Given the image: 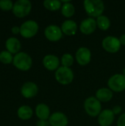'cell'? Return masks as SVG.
Returning <instances> with one entry per match:
<instances>
[{"instance_id":"cell-1","label":"cell","mask_w":125,"mask_h":126,"mask_svg":"<svg viewBox=\"0 0 125 126\" xmlns=\"http://www.w3.org/2000/svg\"><path fill=\"white\" fill-rule=\"evenodd\" d=\"M83 5L86 13L91 17L98 18L102 16L105 10L104 2L101 0H85Z\"/></svg>"},{"instance_id":"cell-2","label":"cell","mask_w":125,"mask_h":126,"mask_svg":"<svg viewBox=\"0 0 125 126\" xmlns=\"http://www.w3.org/2000/svg\"><path fill=\"white\" fill-rule=\"evenodd\" d=\"M13 65L21 71L29 70L32 65V60L29 55L24 52H19L13 57Z\"/></svg>"},{"instance_id":"cell-3","label":"cell","mask_w":125,"mask_h":126,"mask_svg":"<svg viewBox=\"0 0 125 126\" xmlns=\"http://www.w3.org/2000/svg\"><path fill=\"white\" fill-rule=\"evenodd\" d=\"M84 109L89 116H99L102 110L101 102L95 97H89L84 102Z\"/></svg>"},{"instance_id":"cell-4","label":"cell","mask_w":125,"mask_h":126,"mask_svg":"<svg viewBox=\"0 0 125 126\" xmlns=\"http://www.w3.org/2000/svg\"><path fill=\"white\" fill-rule=\"evenodd\" d=\"M74 72L68 67L60 66L55 72L56 80L62 85H69L72 83L74 80Z\"/></svg>"},{"instance_id":"cell-5","label":"cell","mask_w":125,"mask_h":126,"mask_svg":"<svg viewBox=\"0 0 125 126\" xmlns=\"http://www.w3.org/2000/svg\"><path fill=\"white\" fill-rule=\"evenodd\" d=\"M32 9V3L29 0H18L13 4V13L18 18L27 16Z\"/></svg>"},{"instance_id":"cell-6","label":"cell","mask_w":125,"mask_h":126,"mask_svg":"<svg viewBox=\"0 0 125 126\" xmlns=\"http://www.w3.org/2000/svg\"><path fill=\"white\" fill-rule=\"evenodd\" d=\"M39 26L35 21L27 20L21 25L20 33L24 38H30L36 35Z\"/></svg>"},{"instance_id":"cell-7","label":"cell","mask_w":125,"mask_h":126,"mask_svg":"<svg viewBox=\"0 0 125 126\" xmlns=\"http://www.w3.org/2000/svg\"><path fill=\"white\" fill-rule=\"evenodd\" d=\"M108 85L112 92H123L125 90V76L123 74H116L111 76L108 80Z\"/></svg>"},{"instance_id":"cell-8","label":"cell","mask_w":125,"mask_h":126,"mask_svg":"<svg viewBox=\"0 0 125 126\" xmlns=\"http://www.w3.org/2000/svg\"><path fill=\"white\" fill-rule=\"evenodd\" d=\"M103 49L109 53H116L121 48L119 38L115 36H107L102 41Z\"/></svg>"},{"instance_id":"cell-9","label":"cell","mask_w":125,"mask_h":126,"mask_svg":"<svg viewBox=\"0 0 125 126\" xmlns=\"http://www.w3.org/2000/svg\"><path fill=\"white\" fill-rule=\"evenodd\" d=\"M44 35L45 37L49 41L55 42V41H58L62 38L63 32L60 27L55 24H51L45 28Z\"/></svg>"},{"instance_id":"cell-10","label":"cell","mask_w":125,"mask_h":126,"mask_svg":"<svg viewBox=\"0 0 125 126\" xmlns=\"http://www.w3.org/2000/svg\"><path fill=\"white\" fill-rule=\"evenodd\" d=\"M76 60L80 66H85L88 64L91 59V50L85 47H80L75 55Z\"/></svg>"},{"instance_id":"cell-11","label":"cell","mask_w":125,"mask_h":126,"mask_svg":"<svg viewBox=\"0 0 125 126\" xmlns=\"http://www.w3.org/2000/svg\"><path fill=\"white\" fill-rule=\"evenodd\" d=\"M97 21L93 18H87L81 21L80 30L84 35L92 34L97 29Z\"/></svg>"},{"instance_id":"cell-12","label":"cell","mask_w":125,"mask_h":126,"mask_svg":"<svg viewBox=\"0 0 125 126\" xmlns=\"http://www.w3.org/2000/svg\"><path fill=\"white\" fill-rule=\"evenodd\" d=\"M49 123L51 126H67L69 120L65 114L60 111H56L50 115Z\"/></svg>"},{"instance_id":"cell-13","label":"cell","mask_w":125,"mask_h":126,"mask_svg":"<svg viewBox=\"0 0 125 126\" xmlns=\"http://www.w3.org/2000/svg\"><path fill=\"white\" fill-rule=\"evenodd\" d=\"M38 92V86L31 81L24 83L21 88V93L26 98H32L35 97Z\"/></svg>"},{"instance_id":"cell-14","label":"cell","mask_w":125,"mask_h":126,"mask_svg":"<svg viewBox=\"0 0 125 126\" xmlns=\"http://www.w3.org/2000/svg\"><path fill=\"white\" fill-rule=\"evenodd\" d=\"M115 114L111 109H105L98 116V123L100 126H110L114 121Z\"/></svg>"},{"instance_id":"cell-15","label":"cell","mask_w":125,"mask_h":126,"mask_svg":"<svg viewBox=\"0 0 125 126\" xmlns=\"http://www.w3.org/2000/svg\"><path fill=\"white\" fill-rule=\"evenodd\" d=\"M43 64L44 67L49 71L57 70L60 67V60L56 55H46L43 59Z\"/></svg>"},{"instance_id":"cell-16","label":"cell","mask_w":125,"mask_h":126,"mask_svg":"<svg viewBox=\"0 0 125 126\" xmlns=\"http://www.w3.org/2000/svg\"><path fill=\"white\" fill-rule=\"evenodd\" d=\"M60 28L63 33L69 36H72L74 35L77 31V24L74 21L68 19L63 22Z\"/></svg>"},{"instance_id":"cell-17","label":"cell","mask_w":125,"mask_h":126,"mask_svg":"<svg viewBox=\"0 0 125 126\" xmlns=\"http://www.w3.org/2000/svg\"><path fill=\"white\" fill-rule=\"evenodd\" d=\"M5 47L8 52L10 53L17 54L21 49V44L20 41L15 37H10L7 39L5 42Z\"/></svg>"},{"instance_id":"cell-18","label":"cell","mask_w":125,"mask_h":126,"mask_svg":"<svg viewBox=\"0 0 125 126\" xmlns=\"http://www.w3.org/2000/svg\"><path fill=\"white\" fill-rule=\"evenodd\" d=\"M35 114L39 120H47L50 117V109L45 103H39L35 108Z\"/></svg>"},{"instance_id":"cell-19","label":"cell","mask_w":125,"mask_h":126,"mask_svg":"<svg viewBox=\"0 0 125 126\" xmlns=\"http://www.w3.org/2000/svg\"><path fill=\"white\" fill-rule=\"evenodd\" d=\"M113 92L107 88H101L96 92V98L100 102H109L113 98Z\"/></svg>"},{"instance_id":"cell-20","label":"cell","mask_w":125,"mask_h":126,"mask_svg":"<svg viewBox=\"0 0 125 126\" xmlns=\"http://www.w3.org/2000/svg\"><path fill=\"white\" fill-rule=\"evenodd\" d=\"M17 114L18 117L23 120H29L33 114L32 109L29 106H21L18 108L17 111Z\"/></svg>"},{"instance_id":"cell-21","label":"cell","mask_w":125,"mask_h":126,"mask_svg":"<svg viewBox=\"0 0 125 126\" xmlns=\"http://www.w3.org/2000/svg\"><path fill=\"white\" fill-rule=\"evenodd\" d=\"M97 24L98 26V27L103 30H108L110 27H111V21L109 19V18L106 16H100L98 18H97Z\"/></svg>"},{"instance_id":"cell-22","label":"cell","mask_w":125,"mask_h":126,"mask_svg":"<svg viewBox=\"0 0 125 126\" xmlns=\"http://www.w3.org/2000/svg\"><path fill=\"white\" fill-rule=\"evenodd\" d=\"M61 13L63 16L66 18H70L74 16L75 13V7L70 1L64 3L61 7Z\"/></svg>"},{"instance_id":"cell-23","label":"cell","mask_w":125,"mask_h":126,"mask_svg":"<svg viewBox=\"0 0 125 126\" xmlns=\"http://www.w3.org/2000/svg\"><path fill=\"white\" fill-rule=\"evenodd\" d=\"M62 3L58 0H45L43 1V6L45 8L50 11H56L62 7Z\"/></svg>"},{"instance_id":"cell-24","label":"cell","mask_w":125,"mask_h":126,"mask_svg":"<svg viewBox=\"0 0 125 126\" xmlns=\"http://www.w3.org/2000/svg\"><path fill=\"white\" fill-rule=\"evenodd\" d=\"M13 57L12 53L8 52L7 50H3L0 52V61L4 64H8L13 62Z\"/></svg>"},{"instance_id":"cell-25","label":"cell","mask_w":125,"mask_h":126,"mask_svg":"<svg viewBox=\"0 0 125 126\" xmlns=\"http://www.w3.org/2000/svg\"><path fill=\"white\" fill-rule=\"evenodd\" d=\"M74 63V58L73 56L69 53L64 54L61 58V63L63 66L70 68Z\"/></svg>"},{"instance_id":"cell-26","label":"cell","mask_w":125,"mask_h":126,"mask_svg":"<svg viewBox=\"0 0 125 126\" xmlns=\"http://www.w3.org/2000/svg\"><path fill=\"white\" fill-rule=\"evenodd\" d=\"M13 7V3L11 0H0V8L2 10H10Z\"/></svg>"},{"instance_id":"cell-27","label":"cell","mask_w":125,"mask_h":126,"mask_svg":"<svg viewBox=\"0 0 125 126\" xmlns=\"http://www.w3.org/2000/svg\"><path fill=\"white\" fill-rule=\"evenodd\" d=\"M117 126H125V113L119 117L117 121Z\"/></svg>"},{"instance_id":"cell-28","label":"cell","mask_w":125,"mask_h":126,"mask_svg":"<svg viewBox=\"0 0 125 126\" xmlns=\"http://www.w3.org/2000/svg\"><path fill=\"white\" fill-rule=\"evenodd\" d=\"M112 111H113V114L115 115H116V114H120L122 112V107L120 106H116L113 107V109H112Z\"/></svg>"},{"instance_id":"cell-29","label":"cell","mask_w":125,"mask_h":126,"mask_svg":"<svg viewBox=\"0 0 125 126\" xmlns=\"http://www.w3.org/2000/svg\"><path fill=\"white\" fill-rule=\"evenodd\" d=\"M50 124L49 122H47V120H39L37 123H36V126H49Z\"/></svg>"},{"instance_id":"cell-30","label":"cell","mask_w":125,"mask_h":126,"mask_svg":"<svg viewBox=\"0 0 125 126\" xmlns=\"http://www.w3.org/2000/svg\"><path fill=\"white\" fill-rule=\"evenodd\" d=\"M11 31L13 34H18V32H20V27H18V26H13L11 29Z\"/></svg>"},{"instance_id":"cell-31","label":"cell","mask_w":125,"mask_h":126,"mask_svg":"<svg viewBox=\"0 0 125 126\" xmlns=\"http://www.w3.org/2000/svg\"><path fill=\"white\" fill-rule=\"evenodd\" d=\"M119 41H120V43L122 45H125V34H122L120 38H119Z\"/></svg>"},{"instance_id":"cell-32","label":"cell","mask_w":125,"mask_h":126,"mask_svg":"<svg viewBox=\"0 0 125 126\" xmlns=\"http://www.w3.org/2000/svg\"><path fill=\"white\" fill-rule=\"evenodd\" d=\"M123 75H124L125 76V69H124V70H123Z\"/></svg>"}]
</instances>
